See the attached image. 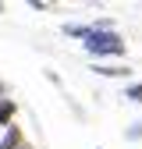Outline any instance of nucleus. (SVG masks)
<instances>
[{"mask_svg": "<svg viewBox=\"0 0 142 149\" xmlns=\"http://www.w3.org/2000/svg\"><path fill=\"white\" fill-rule=\"evenodd\" d=\"M124 100H135V103H142V85H128V89H124Z\"/></svg>", "mask_w": 142, "mask_h": 149, "instance_id": "20e7f679", "label": "nucleus"}, {"mask_svg": "<svg viewBox=\"0 0 142 149\" xmlns=\"http://www.w3.org/2000/svg\"><path fill=\"white\" fill-rule=\"evenodd\" d=\"M85 50L89 53H96V57H124V39L110 29V32H96L85 39Z\"/></svg>", "mask_w": 142, "mask_h": 149, "instance_id": "f257e3e1", "label": "nucleus"}, {"mask_svg": "<svg viewBox=\"0 0 142 149\" xmlns=\"http://www.w3.org/2000/svg\"><path fill=\"white\" fill-rule=\"evenodd\" d=\"M100 74H106V78H117V74H128V68H96Z\"/></svg>", "mask_w": 142, "mask_h": 149, "instance_id": "39448f33", "label": "nucleus"}, {"mask_svg": "<svg viewBox=\"0 0 142 149\" xmlns=\"http://www.w3.org/2000/svg\"><path fill=\"white\" fill-rule=\"evenodd\" d=\"M128 139H142V124H132L128 128Z\"/></svg>", "mask_w": 142, "mask_h": 149, "instance_id": "423d86ee", "label": "nucleus"}, {"mask_svg": "<svg viewBox=\"0 0 142 149\" xmlns=\"http://www.w3.org/2000/svg\"><path fill=\"white\" fill-rule=\"evenodd\" d=\"M11 117H14V103L0 100V124H11Z\"/></svg>", "mask_w": 142, "mask_h": 149, "instance_id": "7ed1b4c3", "label": "nucleus"}, {"mask_svg": "<svg viewBox=\"0 0 142 149\" xmlns=\"http://www.w3.org/2000/svg\"><path fill=\"white\" fill-rule=\"evenodd\" d=\"M22 146V132H18V128H7V135L0 139V149H18Z\"/></svg>", "mask_w": 142, "mask_h": 149, "instance_id": "f03ea898", "label": "nucleus"}]
</instances>
